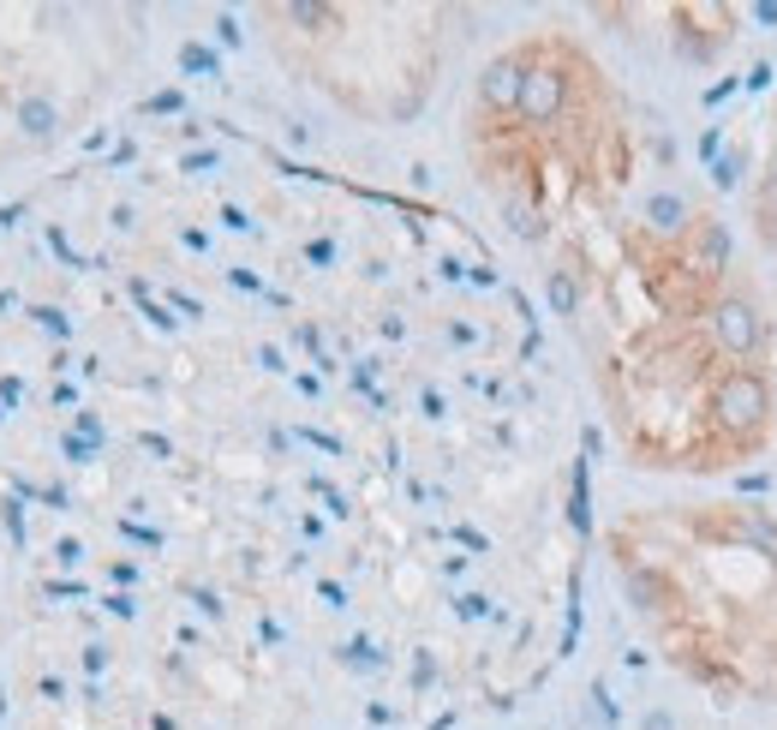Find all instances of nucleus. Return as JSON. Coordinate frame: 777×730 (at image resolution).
I'll list each match as a JSON object with an SVG mask.
<instances>
[{
    "label": "nucleus",
    "instance_id": "2",
    "mask_svg": "<svg viewBox=\"0 0 777 730\" xmlns=\"http://www.w3.org/2000/svg\"><path fill=\"white\" fill-rule=\"evenodd\" d=\"M706 324H711V342H718L729 359H759L766 342H771V324H766V312H759L754 294H718L706 306Z\"/></svg>",
    "mask_w": 777,
    "mask_h": 730
},
{
    "label": "nucleus",
    "instance_id": "5",
    "mask_svg": "<svg viewBox=\"0 0 777 730\" xmlns=\"http://www.w3.org/2000/svg\"><path fill=\"white\" fill-rule=\"evenodd\" d=\"M688 251H694V276H706V282L729 276V228H724L718 216H700V221H694Z\"/></svg>",
    "mask_w": 777,
    "mask_h": 730
},
{
    "label": "nucleus",
    "instance_id": "11",
    "mask_svg": "<svg viewBox=\"0 0 777 730\" xmlns=\"http://www.w3.org/2000/svg\"><path fill=\"white\" fill-rule=\"evenodd\" d=\"M180 67H186V72L221 78V60H216V49H203V42H186V49H180Z\"/></svg>",
    "mask_w": 777,
    "mask_h": 730
},
{
    "label": "nucleus",
    "instance_id": "4",
    "mask_svg": "<svg viewBox=\"0 0 777 730\" xmlns=\"http://www.w3.org/2000/svg\"><path fill=\"white\" fill-rule=\"evenodd\" d=\"M527 67H532V55H497L479 72V108L485 115H515L520 90H527Z\"/></svg>",
    "mask_w": 777,
    "mask_h": 730
},
{
    "label": "nucleus",
    "instance_id": "12",
    "mask_svg": "<svg viewBox=\"0 0 777 730\" xmlns=\"http://www.w3.org/2000/svg\"><path fill=\"white\" fill-rule=\"evenodd\" d=\"M741 539H748V545H759V551H771V558H777V527H771L766 515H748V521H741Z\"/></svg>",
    "mask_w": 777,
    "mask_h": 730
},
{
    "label": "nucleus",
    "instance_id": "17",
    "mask_svg": "<svg viewBox=\"0 0 777 730\" xmlns=\"http://www.w3.org/2000/svg\"><path fill=\"white\" fill-rule=\"evenodd\" d=\"M60 455H67V462H90V455H97V443H84L78 432H60Z\"/></svg>",
    "mask_w": 777,
    "mask_h": 730
},
{
    "label": "nucleus",
    "instance_id": "10",
    "mask_svg": "<svg viewBox=\"0 0 777 730\" xmlns=\"http://www.w3.org/2000/svg\"><path fill=\"white\" fill-rule=\"evenodd\" d=\"M545 306L557 312V317H575V312H580V282H575V269H550V276H545Z\"/></svg>",
    "mask_w": 777,
    "mask_h": 730
},
{
    "label": "nucleus",
    "instance_id": "7",
    "mask_svg": "<svg viewBox=\"0 0 777 730\" xmlns=\"http://www.w3.org/2000/svg\"><path fill=\"white\" fill-rule=\"evenodd\" d=\"M628 599H634V611H646V616H658V611H670V581L658 575V569H640L634 563L628 569Z\"/></svg>",
    "mask_w": 777,
    "mask_h": 730
},
{
    "label": "nucleus",
    "instance_id": "28",
    "mask_svg": "<svg viewBox=\"0 0 777 730\" xmlns=\"http://www.w3.org/2000/svg\"><path fill=\"white\" fill-rule=\"evenodd\" d=\"M84 671H90V677L108 671V647H84Z\"/></svg>",
    "mask_w": 777,
    "mask_h": 730
},
{
    "label": "nucleus",
    "instance_id": "40",
    "mask_svg": "<svg viewBox=\"0 0 777 730\" xmlns=\"http://www.w3.org/2000/svg\"><path fill=\"white\" fill-rule=\"evenodd\" d=\"M0 425H7V407H0Z\"/></svg>",
    "mask_w": 777,
    "mask_h": 730
},
{
    "label": "nucleus",
    "instance_id": "31",
    "mask_svg": "<svg viewBox=\"0 0 777 730\" xmlns=\"http://www.w3.org/2000/svg\"><path fill=\"white\" fill-rule=\"evenodd\" d=\"M221 221H228L233 234H251V216H246V210H233V204H228V210H221Z\"/></svg>",
    "mask_w": 777,
    "mask_h": 730
},
{
    "label": "nucleus",
    "instance_id": "37",
    "mask_svg": "<svg viewBox=\"0 0 777 730\" xmlns=\"http://www.w3.org/2000/svg\"><path fill=\"white\" fill-rule=\"evenodd\" d=\"M108 611H114V616H138V605L126 593H108Z\"/></svg>",
    "mask_w": 777,
    "mask_h": 730
},
{
    "label": "nucleus",
    "instance_id": "6",
    "mask_svg": "<svg viewBox=\"0 0 777 730\" xmlns=\"http://www.w3.org/2000/svg\"><path fill=\"white\" fill-rule=\"evenodd\" d=\"M12 120H19V132L30 138V145H49V138H60V126H67L54 90H24V97L12 102Z\"/></svg>",
    "mask_w": 777,
    "mask_h": 730
},
{
    "label": "nucleus",
    "instance_id": "16",
    "mask_svg": "<svg viewBox=\"0 0 777 730\" xmlns=\"http://www.w3.org/2000/svg\"><path fill=\"white\" fill-rule=\"evenodd\" d=\"M186 97L180 90H156V97H145V115H180Z\"/></svg>",
    "mask_w": 777,
    "mask_h": 730
},
{
    "label": "nucleus",
    "instance_id": "29",
    "mask_svg": "<svg viewBox=\"0 0 777 730\" xmlns=\"http://www.w3.org/2000/svg\"><path fill=\"white\" fill-rule=\"evenodd\" d=\"M24 216H30V204H0V228H19Z\"/></svg>",
    "mask_w": 777,
    "mask_h": 730
},
{
    "label": "nucleus",
    "instance_id": "24",
    "mask_svg": "<svg viewBox=\"0 0 777 730\" xmlns=\"http://www.w3.org/2000/svg\"><path fill=\"white\" fill-rule=\"evenodd\" d=\"M54 558L72 569V563H84V545H78V539H60V545H54Z\"/></svg>",
    "mask_w": 777,
    "mask_h": 730
},
{
    "label": "nucleus",
    "instance_id": "30",
    "mask_svg": "<svg viewBox=\"0 0 777 730\" xmlns=\"http://www.w3.org/2000/svg\"><path fill=\"white\" fill-rule=\"evenodd\" d=\"M108 581H120V586H132V581H138V563H108Z\"/></svg>",
    "mask_w": 777,
    "mask_h": 730
},
{
    "label": "nucleus",
    "instance_id": "19",
    "mask_svg": "<svg viewBox=\"0 0 777 730\" xmlns=\"http://www.w3.org/2000/svg\"><path fill=\"white\" fill-rule=\"evenodd\" d=\"M711 180H718V186H724V193H729V186H736V180H741V150H729V156H724V162H718V174H711Z\"/></svg>",
    "mask_w": 777,
    "mask_h": 730
},
{
    "label": "nucleus",
    "instance_id": "21",
    "mask_svg": "<svg viewBox=\"0 0 777 730\" xmlns=\"http://www.w3.org/2000/svg\"><path fill=\"white\" fill-rule=\"evenodd\" d=\"M592 701H598V719H610V724L622 719V707L610 701V689H605V682H592Z\"/></svg>",
    "mask_w": 777,
    "mask_h": 730
},
{
    "label": "nucleus",
    "instance_id": "18",
    "mask_svg": "<svg viewBox=\"0 0 777 730\" xmlns=\"http://www.w3.org/2000/svg\"><path fill=\"white\" fill-rule=\"evenodd\" d=\"M49 251H54V258L67 264V269H84V258H78V251H72V240H67V234H60V228H49Z\"/></svg>",
    "mask_w": 777,
    "mask_h": 730
},
{
    "label": "nucleus",
    "instance_id": "8",
    "mask_svg": "<svg viewBox=\"0 0 777 730\" xmlns=\"http://www.w3.org/2000/svg\"><path fill=\"white\" fill-rule=\"evenodd\" d=\"M688 204H681L676 193H653V198H646V228H653V234H681V228H688Z\"/></svg>",
    "mask_w": 777,
    "mask_h": 730
},
{
    "label": "nucleus",
    "instance_id": "39",
    "mask_svg": "<svg viewBox=\"0 0 777 730\" xmlns=\"http://www.w3.org/2000/svg\"><path fill=\"white\" fill-rule=\"evenodd\" d=\"M419 402H425V420H442V395H437V389H425Z\"/></svg>",
    "mask_w": 777,
    "mask_h": 730
},
{
    "label": "nucleus",
    "instance_id": "36",
    "mask_svg": "<svg viewBox=\"0 0 777 730\" xmlns=\"http://www.w3.org/2000/svg\"><path fill=\"white\" fill-rule=\"evenodd\" d=\"M748 19H754V24H777V0H759V7L748 12Z\"/></svg>",
    "mask_w": 777,
    "mask_h": 730
},
{
    "label": "nucleus",
    "instance_id": "13",
    "mask_svg": "<svg viewBox=\"0 0 777 730\" xmlns=\"http://www.w3.org/2000/svg\"><path fill=\"white\" fill-rule=\"evenodd\" d=\"M30 317H37L42 329H49V336H60V342H72V317L60 312V306H30Z\"/></svg>",
    "mask_w": 777,
    "mask_h": 730
},
{
    "label": "nucleus",
    "instance_id": "34",
    "mask_svg": "<svg viewBox=\"0 0 777 730\" xmlns=\"http://www.w3.org/2000/svg\"><path fill=\"white\" fill-rule=\"evenodd\" d=\"M455 611H461V616H485V611H490V599H479V593H467V599H461V605H455Z\"/></svg>",
    "mask_w": 777,
    "mask_h": 730
},
{
    "label": "nucleus",
    "instance_id": "26",
    "mask_svg": "<svg viewBox=\"0 0 777 730\" xmlns=\"http://www.w3.org/2000/svg\"><path fill=\"white\" fill-rule=\"evenodd\" d=\"M120 533L138 539V545H162V533H156V527H132V521H120Z\"/></svg>",
    "mask_w": 777,
    "mask_h": 730
},
{
    "label": "nucleus",
    "instance_id": "38",
    "mask_svg": "<svg viewBox=\"0 0 777 730\" xmlns=\"http://www.w3.org/2000/svg\"><path fill=\"white\" fill-rule=\"evenodd\" d=\"M640 730H676V719H670V712H646Z\"/></svg>",
    "mask_w": 777,
    "mask_h": 730
},
{
    "label": "nucleus",
    "instance_id": "15",
    "mask_svg": "<svg viewBox=\"0 0 777 730\" xmlns=\"http://www.w3.org/2000/svg\"><path fill=\"white\" fill-rule=\"evenodd\" d=\"M216 42H221V49H240V42H246V30H240L233 12H216Z\"/></svg>",
    "mask_w": 777,
    "mask_h": 730
},
{
    "label": "nucleus",
    "instance_id": "9",
    "mask_svg": "<svg viewBox=\"0 0 777 730\" xmlns=\"http://www.w3.org/2000/svg\"><path fill=\"white\" fill-rule=\"evenodd\" d=\"M281 19H288V24H306L311 37H329V30L341 24V7H323V0H293V7H281Z\"/></svg>",
    "mask_w": 777,
    "mask_h": 730
},
{
    "label": "nucleus",
    "instance_id": "27",
    "mask_svg": "<svg viewBox=\"0 0 777 730\" xmlns=\"http://www.w3.org/2000/svg\"><path fill=\"white\" fill-rule=\"evenodd\" d=\"M306 258H311V264H336V240H311Z\"/></svg>",
    "mask_w": 777,
    "mask_h": 730
},
{
    "label": "nucleus",
    "instance_id": "1",
    "mask_svg": "<svg viewBox=\"0 0 777 730\" xmlns=\"http://www.w3.org/2000/svg\"><path fill=\"white\" fill-rule=\"evenodd\" d=\"M711 425L736 443H759L771 432V384H766L759 365L754 372L736 365V372H724L718 384H711Z\"/></svg>",
    "mask_w": 777,
    "mask_h": 730
},
{
    "label": "nucleus",
    "instance_id": "20",
    "mask_svg": "<svg viewBox=\"0 0 777 730\" xmlns=\"http://www.w3.org/2000/svg\"><path fill=\"white\" fill-rule=\"evenodd\" d=\"M216 162H221L216 150H192V156H180V168H186V174H216Z\"/></svg>",
    "mask_w": 777,
    "mask_h": 730
},
{
    "label": "nucleus",
    "instance_id": "33",
    "mask_svg": "<svg viewBox=\"0 0 777 730\" xmlns=\"http://www.w3.org/2000/svg\"><path fill=\"white\" fill-rule=\"evenodd\" d=\"M192 599H198V611H203V616H221V599H216V593H203V586H192Z\"/></svg>",
    "mask_w": 777,
    "mask_h": 730
},
{
    "label": "nucleus",
    "instance_id": "32",
    "mask_svg": "<svg viewBox=\"0 0 777 730\" xmlns=\"http://www.w3.org/2000/svg\"><path fill=\"white\" fill-rule=\"evenodd\" d=\"M138 443H145L150 455H162V462H168V455H173V443H168V437H156V432H145V437H138Z\"/></svg>",
    "mask_w": 777,
    "mask_h": 730
},
{
    "label": "nucleus",
    "instance_id": "25",
    "mask_svg": "<svg viewBox=\"0 0 777 730\" xmlns=\"http://www.w3.org/2000/svg\"><path fill=\"white\" fill-rule=\"evenodd\" d=\"M0 510H7V533L24 545V510H19V503H0Z\"/></svg>",
    "mask_w": 777,
    "mask_h": 730
},
{
    "label": "nucleus",
    "instance_id": "23",
    "mask_svg": "<svg viewBox=\"0 0 777 730\" xmlns=\"http://www.w3.org/2000/svg\"><path fill=\"white\" fill-rule=\"evenodd\" d=\"M24 402V384L19 377H0V407H19Z\"/></svg>",
    "mask_w": 777,
    "mask_h": 730
},
{
    "label": "nucleus",
    "instance_id": "22",
    "mask_svg": "<svg viewBox=\"0 0 777 730\" xmlns=\"http://www.w3.org/2000/svg\"><path fill=\"white\" fill-rule=\"evenodd\" d=\"M78 437H84V443H97V450H102V420L90 414V407H84V414H78Z\"/></svg>",
    "mask_w": 777,
    "mask_h": 730
},
{
    "label": "nucleus",
    "instance_id": "3",
    "mask_svg": "<svg viewBox=\"0 0 777 730\" xmlns=\"http://www.w3.org/2000/svg\"><path fill=\"white\" fill-rule=\"evenodd\" d=\"M520 120L532 126V132H545V126H557L568 115V72L550 67V60H532L527 67V90H520Z\"/></svg>",
    "mask_w": 777,
    "mask_h": 730
},
{
    "label": "nucleus",
    "instance_id": "35",
    "mask_svg": "<svg viewBox=\"0 0 777 730\" xmlns=\"http://www.w3.org/2000/svg\"><path fill=\"white\" fill-rule=\"evenodd\" d=\"M258 365L263 372H288V365H281V347H258Z\"/></svg>",
    "mask_w": 777,
    "mask_h": 730
},
{
    "label": "nucleus",
    "instance_id": "14",
    "mask_svg": "<svg viewBox=\"0 0 777 730\" xmlns=\"http://www.w3.org/2000/svg\"><path fill=\"white\" fill-rule=\"evenodd\" d=\"M341 659H347V664H359V671H377V664H383V653H377L371 641H347V647H341Z\"/></svg>",
    "mask_w": 777,
    "mask_h": 730
}]
</instances>
